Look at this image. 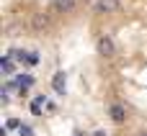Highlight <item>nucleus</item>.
<instances>
[{
    "label": "nucleus",
    "instance_id": "3",
    "mask_svg": "<svg viewBox=\"0 0 147 136\" xmlns=\"http://www.w3.org/2000/svg\"><path fill=\"white\" fill-rule=\"evenodd\" d=\"M75 8H78V0H52L54 13H72Z\"/></svg>",
    "mask_w": 147,
    "mask_h": 136
},
{
    "label": "nucleus",
    "instance_id": "1",
    "mask_svg": "<svg viewBox=\"0 0 147 136\" xmlns=\"http://www.w3.org/2000/svg\"><path fill=\"white\" fill-rule=\"evenodd\" d=\"M96 51H98L101 57H114V54H116V44H114V39L101 36V39L96 41Z\"/></svg>",
    "mask_w": 147,
    "mask_h": 136
},
{
    "label": "nucleus",
    "instance_id": "4",
    "mask_svg": "<svg viewBox=\"0 0 147 136\" xmlns=\"http://www.w3.org/2000/svg\"><path fill=\"white\" fill-rule=\"evenodd\" d=\"M109 116H111L114 123H124V121H127V108H124L121 103H114V105L109 108Z\"/></svg>",
    "mask_w": 147,
    "mask_h": 136
},
{
    "label": "nucleus",
    "instance_id": "5",
    "mask_svg": "<svg viewBox=\"0 0 147 136\" xmlns=\"http://www.w3.org/2000/svg\"><path fill=\"white\" fill-rule=\"evenodd\" d=\"M121 8L119 0H98L96 3V13H116Z\"/></svg>",
    "mask_w": 147,
    "mask_h": 136
},
{
    "label": "nucleus",
    "instance_id": "6",
    "mask_svg": "<svg viewBox=\"0 0 147 136\" xmlns=\"http://www.w3.org/2000/svg\"><path fill=\"white\" fill-rule=\"evenodd\" d=\"M52 85H54V90H57L59 95H65V72H57L54 80H52Z\"/></svg>",
    "mask_w": 147,
    "mask_h": 136
},
{
    "label": "nucleus",
    "instance_id": "8",
    "mask_svg": "<svg viewBox=\"0 0 147 136\" xmlns=\"http://www.w3.org/2000/svg\"><path fill=\"white\" fill-rule=\"evenodd\" d=\"M137 136H147V131H142V134H137Z\"/></svg>",
    "mask_w": 147,
    "mask_h": 136
},
{
    "label": "nucleus",
    "instance_id": "2",
    "mask_svg": "<svg viewBox=\"0 0 147 136\" xmlns=\"http://www.w3.org/2000/svg\"><path fill=\"white\" fill-rule=\"evenodd\" d=\"M31 28H34L36 33H44V31L49 28V15H47V13H34V15H31Z\"/></svg>",
    "mask_w": 147,
    "mask_h": 136
},
{
    "label": "nucleus",
    "instance_id": "7",
    "mask_svg": "<svg viewBox=\"0 0 147 136\" xmlns=\"http://www.w3.org/2000/svg\"><path fill=\"white\" fill-rule=\"evenodd\" d=\"M3 69H5V72H13V62H10V59H3Z\"/></svg>",
    "mask_w": 147,
    "mask_h": 136
}]
</instances>
